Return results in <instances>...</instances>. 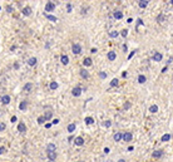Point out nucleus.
Returning a JSON list of instances; mask_svg holds the SVG:
<instances>
[{
    "instance_id": "43",
    "label": "nucleus",
    "mask_w": 173,
    "mask_h": 162,
    "mask_svg": "<svg viewBox=\"0 0 173 162\" xmlns=\"http://www.w3.org/2000/svg\"><path fill=\"white\" fill-rule=\"evenodd\" d=\"M134 54H135V50H133V51H132V53L129 54V55H128V59H131V58H132V57H133V55H134Z\"/></svg>"
},
{
    "instance_id": "31",
    "label": "nucleus",
    "mask_w": 173,
    "mask_h": 162,
    "mask_svg": "<svg viewBox=\"0 0 173 162\" xmlns=\"http://www.w3.org/2000/svg\"><path fill=\"white\" fill-rule=\"evenodd\" d=\"M118 34H119V33H118V32H115V30L109 32V36H110V38H117V36H118Z\"/></svg>"
},
{
    "instance_id": "38",
    "label": "nucleus",
    "mask_w": 173,
    "mask_h": 162,
    "mask_svg": "<svg viewBox=\"0 0 173 162\" xmlns=\"http://www.w3.org/2000/svg\"><path fill=\"white\" fill-rule=\"evenodd\" d=\"M67 12L68 13L72 12V4H70V3H68V4H67Z\"/></svg>"
},
{
    "instance_id": "29",
    "label": "nucleus",
    "mask_w": 173,
    "mask_h": 162,
    "mask_svg": "<svg viewBox=\"0 0 173 162\" xmlns=\"http://www.w3.org/2000/svg\"><path fill=\"white\" fill-rule=\"evenodd\" d=\"M58 87H59V84H58L57 82H51L50 83V89L55 91V89H58Z\"/></svg>"
},
{
    "instance_id": "12",
    "label": "nucleus",
    "mask_w": 173,
    "mask_h": 162,
    "mask_svg": "<svg viewBox=\"0 0 173 162\" xmlns=\"http://www.w3.org/2000/svg\"><path fill=\"white\" fill-rule=\"evenodd\" d=\"M113 16H114V19H122V18H123V13L119 12V10H117V12L113 13Z\"/></svg>"
},
{
    "instance_id": "17",
    "label": "nucleus",
    "mask_w": 173,
    "mask_h": 162,
    "mask_svg": "<svg viewBox=\"0 0 173 162\" xmlns=\"http://www.w3.org/2000/svg\"><path fill=\"white\" fill-rule=\"evenodd\" d=\"M117 58V54H115V51H108V59L109 60H114Z\"/></svg>"
},
{
    "instance_id": "27",
    "label": "nucleus",
    "mask_w": 173,
    "mask_h": 162,
    "mask_svg": "<svg viewBox=\"0 0 173 162\" xmlns=\"http://www.w3.org/2000/svg\"><path fill=\"white\" fill-rule=\"evenodd\" d=\"M169 139H171V134L165 133V134H163V136H162V141H163V142H168Z\"/></svg>"
},
{
    "instance_id": "36",
    "label": "nucleus",
    "mask_w": 173,
    "mask_h": 162,
    "mask_svg": "<svg viewBox=\"0 0 173 162\" xmlns=\"http://www.w3.org/2000/svg\"><path fill=\"white\" fill-rule=\"evenodd\" d=\"M45 121H46V119L44 118V117H39V118H38V123H39V124H43Z\"/></svg>"
},
{
    "instance_id": "23",
    "label": "nucleus",
    "mask_w": 173,
    "mask_h": 162,
    "mask_svg": "<svg viewBox=\"0 0 173 162\" xmlns=\"http://www.w3.org/2000/svg\"><path fill=\"white\" fill-rule=\"evenodd\" d=\"M48 157H49L50 161L54 162V160L57 158V153H55V152H48Z\"/></svg>"
},
{
    "instance_id": "11",
    "label": "nucleus",
    "mask_w": 173,
    "mask_h": 162,
    "mask_svg": "<svg viewBox=\"0 0 173 162\" xmlns=\"http://www.w3.org/2000/svg\"><path fill=\"white\" fill-rule=\"evenodd\" d=\"M1 103L3 104H9L10 103V95H3L1 97Z\"/></svg>"
},
{
    "instance_id": "18",
    "label": "nucleus",
    "mask_w": 173,
    "mask_h": 162,
    "mask_svg": "<svg viewBox=\"0 0 173 162\" xmlns=\"http://www.w3.org/2000/svg\"><path fill=\"white\" fill-rule=\"evenodd\" d=\"M28 64L30 65V67H34V65L36 64V58H35V57L29 58V59H28Z\"/></svg>"
},
{
    "instance_id": "4",
    "label": "nucleus",
    "mask_w": 173,
    "mask_h": 162,
    "mask_svg": "<svg viewBox=\"0 0 173 162\" xmlns=\"http://www.w3.org/2000/svg\"><path fill=\"white\" fill-rule=\"evenodd\" d=\"M82 88L80 87H75V88H73V91H72V94L74 95V97H79L80 94H82Z\"/></svg>"
},
{
    "instance_id": "49",
    "label": "nucleus",
    "mask_w": 173,
    "mask_h": 162,
    "mask_svg": "<svg viewBox=\"0 0 173 162\" xmlns=\"http://www.w3.org/2000/svg\"><path fill=\"white\" fill-rule=\"evenodd\" d=\"M122 77H123V78H126V77H127V72H123L122 73Z\"/></svg>"
},
{
    "instance_id": "52",
    "label": "nucleus",
    "mask_w": 173,
    "mask_h": 162,
    "mask_svg": "<svg viewBox=\"0 0 173 162\" xmlns=\"http://www.w3.org/2000/svg\"><path fill=\"white\" fill-rule=\"evenodd\" d=\"M171 4H172V5H173V0H171Z\"/></svg>"
},
{
    "instance_id": "14",
    "label": "nucleus",
    "mask_w": 173,
    "mask_h": 162,
    "mask_svg": "<svg viewBox=\"0 0 173 162\" xmlns=\"http://www.w3.org/2000/svg\"><path fill=\"white\" fill-rule=\"evenodd\" d=\"M80 77L84 79H88L89 78V73H88V71H85V69H82V71H80Z\"/></svg>"
},
{
    "instance_id": "53",
    "label": "nucleus",
    "mask_w": 173,
    "mask_h": 162,
    "mask_svg": "<svg viewBox=\"0 0 173 162\" xmlns=\"http://www.w3.org/2000/svg\"><path fill=\"white\" fill-rule=\"evenodd\" d=\"M0 9H1V6H0Z\"/></svg>"
},
{
    "instance_id": "20",
    "label": "nucleus",
    "mask_w": 173,
    "mask_h": 162,
    "mask_svg": "<svg viewBox=\"0 0 173 162\" xmlns=\"http://www.w3.org/2000/svg\"><path fill=\"white\" fill-rule=\"evenodd\" d=\"M67 130H68V132H69V133H73V132L75 131V124H74V123H70V124H68Z\"/></svg>"
},
{
    "instance_id": "6",
    "label": "nucleus",
    "mask_w": 173,
    "mask_h": 162,
    "mask_svg": "<svg viewBox=\"0 0 173 162\" xmlns=\"http://www.w3.org/2000/svg\"><path fill=\"white\" fill-rule=\"evenodd\" d=\"M18 131H19L20 133H25V132H27V126H25V123L20 122L18 124Z\"/></svg>"
},
{
    "instance_id": "33",
    "label": "nucleus",
    "mask_w": 173,
    "mask_h": 162,
    "mask_svg": "<svg viewBox=\"0 0 173 162\" xmlns=\"http://www.w3.org/2000/svg\"><path fill=\"white\" fill-rule=\"evenodd\" d=\"M131 106H132L131 102H126V103H124V106H123V109H129Z\"/></svg>"
},
{
    "instance_id": "34",
    "label": "nucleus",
    "mask_w": 173,
    "mask_h": 162,
    "mask_svg": "<svg viewBox=\"0 0 173 162\" xmlns=\"http://www.w3.org/2000/svg\"><path fill=\"white\" fill-rule=\"evenodd\" d=\"M51 117H53V113H51V112H46L45 116H44V118H45V119H50Z\"/></svg>"
},
{
    "instance_id": "45",
    "label": "nucleus",
    "mask_w": 173,
    "mask_h": 162,
    "mask_svg": "<svg viewBox=\"0 0 173 162\" xmlns=\"http://www.w3.org/2000/svg\"><path fill=\"white\" fill-rule=\"evenodd\" d=\"M51 123H53V124H58V123H59V119H54Z\"/></svg>"
},
{
    "instance_id": "32",
    "label": "nucleus",
    "mask_w": 173,
    "mask_h": 162,
    "mask_svg": "<svg viewBox=\"0 0 173 162\" xmlns=\"http://www.w3.org/2000/svg\"><path fill=\"white\" fill-rule=\"evenodd\" d=\"M110 86H112V87H117V86H118V79L114 78L112 82H110Z\"/></svg>"
},
{
    "instance_id": "41",
    "label": "nucleus",
    "mask_w": 173,
    "mask_h": 162,
    "mask_svg": "<svg viewBox=\"0 0 173 162\" xmlns=\"http://www.w3.org/2000/svg\"><path fill=\"white\" fill-rule=\"evenodd\" d=\"M5 151H6V148H5V147H0V154H3V153L5 152Z\"/></svg>"
},
{
    "instance_id": "25",
    "label": "nucleus",
    "mask_w": 173,
    "mask_h": 162,
    "mask_svg": "<svg viewBox=\"0 0 173 162\" xmlns=\"http://www.w3.org/2000/svg\"><path fill=\"white\" fill-rule=\"evenodd\" d=\"M146 80H147V78H146L143 74H139V75H138V83L143 84V83H146Z\"/></svg>"
},
{
    "instance_id": "28",
    "label": "nucleus",
    "mask_w": 173,
    "mask_h": 162,
    "mask_svg": "<svg viewBox=\"0 0 173 162\" xmlns=\"http://www.w3.org/2000/svg\"><path fill=\"white\" fill-rule=\"evenodd\" d=\"M164 20H165V16L163 15V14H159L158 18H157V21H158V23H163Z\"/></svg>"
},
{
    "instance_id": "47",
    "label": "nucleus",
    "mask_w": 173,
    "mask_h": 162,
    "mask_svg": "<svg viewBox=\"0 0 173 162\" xmlns=\"http://www.w3.org/2000/svg\"><path fill=\"white\" fill-rule=\"evenodd\" d=\"M51 124H53V123H46V124H45V128H50Z\"/></svg>"
},
{
    "instance_id": "16",
    "label": "nucleus",
    "mask_w": 173,
    "mask_h": 162,
    "mask_svg": "<svg viewBox=\"0 0 173 162\" xmlns=\"http://www.w3.org/2000/svg\"><path fill=\"white\" fill-rule=\"evenodd\" d=\"M27 107H28V102L27 101L20 102V104H19V109H20V111H25V109H27Z\"/></svg>"
},
{
    "instance_id": "19",
    "label": "nucleus",
    "mask_w": 173,
    "mask_h": 162,
    "mask_svg": "<svg viewBox=\"0 0 173 162\" xmlns=\"http://www.w3.org/2000/svg\"><path fill=\"white\" fill-rule=\"evenodd\" d=\"M23 89H24L25 92H30V91L33 89V83H30V82H29V83H27V84L24 86V88H23Z\"/></svg>"
},
{
    "instance_id": "51",
    "label": "nucleus",
    "mask_w": 173,
    "mask_h": 162,
    "mask_svg": "<svg viewBox=\"0 0 173 162\" xmlns=\"http://www.w3.org/2000/svg\"><path fill=\"white\" fill-rule=\"evenodd\" d=\"M118 162H126V161H124V160H119Z\"/></svg>"
},
{
    "instance_id": "46",
    "label": "nucleus",
    "mask_w": 173,
    "mask_h": 162,
    "mask_svg": "<svg viewBox=\"0 0 173 162\" xmlns=\"http://www.w3.org/2000/svg\"><path fill=\"white\" fill-rule=\"evenodd\" d=\"M90 51H92V53H97V48H92Z\"/></svg>"
},
{
    "instance_id": "37",
    "label": "nucleus",
    "mask_w": 173,
    "mask_h": 162,
    "mask_svg": "<svg viewBox=\"0 0 173 162\" xmlns=\"http://www.w3.org/2000/svg\"><path fill=\"white\" fill-rule=\"evenodd\" d=\"M99 77H100L102 79H105L107 78V73L105 72H100V73H99Z\"/></svg>"
},
{
    "instance_id": "26",
    "label": "nucleus",
    "mask_w": 173,
    "mask_h": 162,
    "mask_svg": "<svg viewBox=\"0 0 173 162\" xmlns=\"http://www.w3.org/2000/svg\"><path fill=\"white\" fill-rule=\"evenodd\" d=\"M84 122H85L87 124H93L94 123V118H93V117H85Z\"/></svg>"
},
{
    "instance_id": "9",
    "label": "nucleus",
    "mask_w": 173,
    "mask_h": 162,
    "mask_svg": "<svg viewBox=\"0 0 173 162\" xmlns=\"http://www.w3.org/2000/svg\"><path fill=\"white\" fill-rule=\"evenodd\" d=\"M55 150H57V146L54 143H49L46 146V152H55Z\"/></svg>"
},
{
    "instance_id": "39",
    "label": "nucleus",
    "mask_w": 173,
    "mask_h": 162,
    "mask_svg": "<svg viewBox=\"0 0 173 162\" xmlns=\"http://www.w3.org/2000/svg\"><path fill=\"white\" fill-rule=\"evenodd\" d=\"M5 128H6V124H5V123H0V132L4 131Z\"/></svg>"
},
{
    "instance_id": "2",
    "label": "nucleus",
    "mask_w": 173,
    "mask_h": 162,
    "mask_svg": "<svg viewBox=\"0 0 173 162\" xmlns=\"http://www.w3.org/2000/svg\"><path fill=\"white\" fill-rule=\"evenodd\" d=\"M123 141L124 142H131L132 139H133V134L131 133V132H126V133H123Z\"/></svg>"
},
{
    "instance_id": "10",
    "label": "nucleus",
    "mask_w": 173,
    "mask_h": 162,
    "mask_svg": "<svg viewBox=\"0 0 173 162\" xmlns=\"http://www.w3.org/2000/svg\"><path fill=\"white\" fill-rule=\"evenodd\" d=\"M74 143H75V145L77 146H83L84 145V139H83V137H80V136H79V137H77L75 139H74Z\"/></svg>"
},
{
    "instance_id": "13",
    "label": "nucleus",
    "mask_w": 173,
    "mask_h": 162,
    "mask_svg": "<svg viewBox=\"0 0 173 162\" xmlns=\"http://www.w3.org/2000/svg\"><path fill=\"white\" fill-rule=\"evenodd\" d=\"M60 62L63 63L64 65H67L68 63H69V58H68V55H65V54H63V55L60 57Z\"/></svg>"
},
{
    "instance_id": "8",
    "label": "nucleus",
    "mask_w": 173,
    "mask_h": 162,
    "mask_svg": "<svg viewBox=\"0 0 173 162\" xmlns=\"http://www.w3.org/2000/svg\"><path fill=\"white\" fill-rule=\"evenodd\" d=\"M122 138H123V133H120V132H117V133H114V136H113V139L115 142H119Z\"/></svg>"
},
{
    "instance_id": "21",
    "label": "nucleus",
    "mask_w": 173,
    "mask_h": 162,
    "mask_svg": "<svg viewBox=\"0 0 173 162\" xmlns=\"http://www.w3.org/2000/svg\"><path fill=\"white\" fill-rule=\"evenodd\" d=\"M138 5H139V8L144 9V8H147V5H148V1H147V0H141V1L138 3Z\"/></svg>"
},
{
    "instance_id": "22",
    "label": "nucleus",
    "mask_w": 173,
    "mask_h": 162,
    "mask_svg": "<svg viewBox=\"0 0 173 162\" xmlns=\"http://www.w3.org/2000/svg\"><path fill=\"white\" fill-rule=\"evenodd\" d=\"M83 64L85 65V67H90V65H92V59H90V58H84Z\"/></svg>"
},
{
    "instance_id": "30",
    "label": "nucleus",
    "mask_w": 173,
    "mask_h": 162,
    "mask_svg": "<svg viewBox=\"0 0 173 162\" xmlns=\"http://www.w3.org/2000/svg\"><path fill=\"white\" fill-rule=\"evenodd\" d=\"M45 16H46L49 20H51V21H57V20H58V19H57V16L51 15V14H45Z\"/></svg>"
},
{
    "instance_id": "1",
    "label": "nucleus",
    "mask_w": 173,
    "mask_h": 162,
    "mask_svg": "<svg viewBox=\"0 0 173 162\" xmlns=\"http://www.w3.org/2000/svg\"><path fill=\"white\" fill-rule=\"evenodd\" d=\"M72 50H73V53H74V54H79L80 51H82V47H80V44L74 43L72 45Z\"/></svg>"
},
{
    "instance_id": "7",
    "label": "nucleus",
    "mask_w": 173,
    "mask_h": 162,
    "mask_svg": "<svg viewBox=\"0 0 173 162\" xmlns=\"http://www.w3.org/2000/svg\"><path fill=\"white\" fill-rule=\"evenodd\" d=\"M21 13H23V15L29 16L31 14V8L30 6H25V8H23V10H21Z\"/></svg>"
},
{
    "instance_id": "42",
    "label": "nucleus",
    "mask_w": 173,
    "mask_h": 162,
    "mask_svg": "<svg viewBox=\"0 0 173 162\" xmlns=\"http://www.w3.org/2000/svg\"><path fill=\"white\" fill-rule=\"evenodd\" d=\"M12 10H13V8H12L10 5H8V6H6V12H8V13H12Z\"/></svg>"
},
{
    "instance_id": "3",
    "label": "nucleus",
    "mask_w": 173,
    "mask_h": 162,
    "mask_svg": "<svg viewBox=\"0 0 173 162\" xmlns=\"http://www.w3.org/2000/svg\"><path fill=\"white\" fill-rule=\"evenodd\" d=\"M55 9V4L53 1H48L45 4V12H53Z\"/></svg>"
},
{
    "instance_id": "24",
    "label": "nucleus",
    "mask_w": 173,
    "mask_h": 162,
    "mask_svg": "<svg viewBox=\"0 0 173 162\" xmlns=\"http://www.w3.org/2000/svg\"><path fill=\"white\" fill-rule=\"evenodd\" d=\"M149 112L157 113V112H158V106H157V104H152V106L149 107Z\"/></svg>"
},
{
    "instance_id": "50",
    "label": "nucleus",
    "mask_w": 173,
    "mask_h": 162,
    "mask_svg": "<svg viewBox=\"0 0 173 162\" xmlns=\"http://www.w3.org/2000/svg\"><path fill=\"white\" fill-rule=\"evenodd\" d=\"M14 68H15V69H18V68H19V64H18V63H15V64H14Z\"/></svg>"
},
{
    "instance_id": "40",
    "label": "nucleus",
    "mask_w": 173,
    "mask_h": 162,
    "mask_svg": "<svg viewBox=\"0 0 173 162\" xmlns=\"http://www.w3.org/2000/svg\"><path fill=\"white\" fill-rule=\"evenodd\" d=\"M104 126H105L107 128H109L110 126H112V122H110V121H105V123H104Z\"/></svg>"
},
{
    "instance_id": "5",
    "label": "nucleus",
    "mask_w": 173,
    "mask_h": 162,
    "mask_svg": "<svg viewBox=\"0 0 173 162\" xmlns=\"http://www.w3.org/2000/svg\"><path fill=\"white\" fill-rule=\"evenodd\" d=\"M162 59H163V55H162L159 51H156V53L153 54V60L154 62H161Z\"/></svg>"
},
{
    "instance_id": "48",
    "label": "nucleus",
    "mask_w": 173,
    "mask_h": 162,
    "mask_svg": "<svg viewBox=\"0 0 173 162\" xmlns=\"http://www.w3.org/2000/svg\"><path fill=\"white\" fill-rule=\"evenodd\" d=\"M104 153H109V148H108V147H105V148H104Z\"/></svg>"
},
{
    "instance_id": "44",
    "label": "nucleus",
    "mask_w": 173,
    "mask_h": 162,
    "mask_svg": "<svg viewBox=\"0 0 173 162\" xmlns=\"http://www.w3.org/2000/svg\"><path fill=\"white\" fill-rule=\"evenodd\" d=\"M16 119H18V118H16V116H13V117H12V119H10V121H12V122H15Z\"/></svg>"
},
{
    "instance_id": "35",
    "label": "nucleus",
    "mask_w": 173,
    "mask_h": 162,
    "mask_svg": "<svg viewBox=\"0 0 173 162\" xmlns=\"http://www.w3.org/2000/svg\"><path fill=\"white\" fill-rule=\"evenodd\" d=\"M120 35H122L123 38H126V36L128 35V30H127V29H123V30L120 32Z\"/></svg>"
},
{
    "instance_id": "15",
    "label": "nucleus",
    "mask_w": 173,
    "mask_h": 162,
    "mask_svg": "<svg viewBox=\"0 0 173 162\" xmlns=\"http://www.w3.org/2000/svg\"><path fill=\"white\" fill-rule=\"evenodd\" d=\"M162 154H163V151H161V150H157V151H154V152H153V154H152V156H153V158H159V157L162 156Z\"/></svg>"
}]
</instances>
